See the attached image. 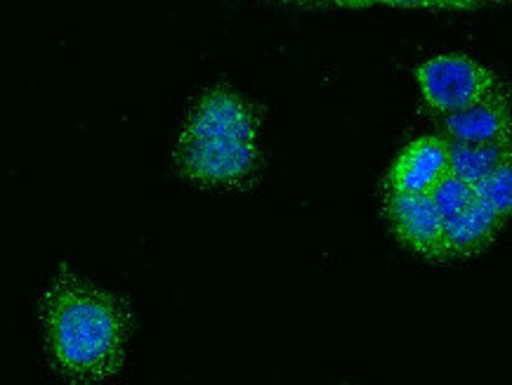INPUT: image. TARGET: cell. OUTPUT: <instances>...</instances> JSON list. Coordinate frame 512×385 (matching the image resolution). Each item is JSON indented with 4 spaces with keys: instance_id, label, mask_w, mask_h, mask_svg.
Here are the masks:
<instances>
[{
    "instance_id": "1",
    "label": "cell",
    "mask_w": 512,
    "mask_h": 385,
    "mask_svg": "<svg viewBox=\"0 0 512 385\" xmlns=\"http://www.w3.org/2000/svg\"><path fill=\"white\" fill-rule=\"evenodd\" d=\"M41 326L52 367L69 381H107L126 364L128 303L69 267H59L43 293Z\"/></svg>"
},
{
    "instance_id": "2",
    "label": "cell",
    "mask_w": 512,
    "mask_h": 385,
    "mask_svg": "<svg viewBox=\"0 0 512 385\" xmlns=\"http://www.w3.org/2000/svg\"><path fill=\"white\" fill-rule=\"evenodd\" d=\"M416 81L425 104L439 116L461 112L503 88L494 71L458 52L437 55L418 64Z\"/></svg>"
},
{
    "instance_id": "3",
    "label": "cell",
    "mask_w": 512,
    "mask_h": 385,
    "mask_svg": "<svg viewBox=\"0 0 512 385\" xmlns=\"http://www.w3.org/2000/svg\"><path fill=\"white\" fill-rule=\"evenodd\" d=\"M175 161L180 173L192 182L206 187H234L251 178L258 166V142L180 137Z\"/></svg>"
},
{
    "instance_id": "4",
    "label": "cell",
    "mask_w": 512,
    "mask_h": 385,
    "mask_svg": "<svg viewBox=\"0 0 512 385\" xmlns=\"http://www.w3.org/2000/svg\"><path fill=\"white\" fill-rule=\"evenodd\" d=\"M180 137L189 140L258 142V121L253 109L232 90L215 88L189 112Z\"/></svg>"
},
{
    "instance_id": "5",
    "label": "cell",
    "mask_w": 512,
    "mask_h": 385,
    "mask_svg": "<svg viewBox=\"0 0 512 385\" xmlns=\"http://www.w3.org/2000/svg\"><path fill=\"white\" fill-rule=\"evenodd\" d=\"M385 211L402 244L430 260H444V215L430 194H404L387 189Z\"/></svg>"
},
{
    "instance_id": "6",
    "label": "cell",
    "mask_w": 512,
    "mask_h": 385,
    "mask_svg": "<svg viewBox=\"0 0 512 385\" xmlns=\"http://www.w3.org/2000/svg\"><path fill=\"white\" fill-rule=\"evenodd\" d=\"M449 173V140L437 135L418 137L397 156L387 175V189L404 194H430Z\"/></svg>"
},
{
    "instance_id": "7",
    "label": "cell",
    "mask_w": 512,
    "mask_h": 385,
    "mask_svg": "<svg viewBox=\"0 0 512 385\" xmlns=\"http://www.w3.org/2000/svg\"><path fill=\"white\" fill-rule=\"evenodd\" d=\"M442 126L446 137L456 142H508L512 140V97L505 93V88H498L496 93L461 112L442 116Z\"/></svg>"
},
{
    "instance_id": "8",
    "label": "cell",
    "mask_w": 512,
    "mask_h": 385,
    "mask_svg": "<svg viewBox=\"0 0 512 385\" xmlns=\"http://www.w3.org/2000/svg\"><path fill=\"white\" fill-rule=\"evenodd\" d=\"M505 220L494 208L475 199L472 204L444 225V260L470 258L484 251L496 239Z\"/></svg>"
},
{
    "instance_id": "9",
    "label": "cell",
    "mask_w": 512,
    "mask_h": 385,
    "mask_svg": "<svg viewBox=\"0 0 512 385\" xmlns=\"http://www.w3.org/2000/svg\"><path fill=\"white\" fill-rule=\"evenodd\" d=\"M449 140V137H446ZM451 173L463 178L470 185H477L494 173L501 163L512 159V140L487 142V145H472V142L449 140Z\"/></svg>"
},
{
    "instance_id": "10",
    "label": "cell",
    "mask_w": 512,
    "mask_h": 385,
    "mask_svg": "<svg viewBox=\"0 0 512 385\" xmlns=\"http://www.w3.org/2000/svg\"><path fill=\"white\" fill-rule=\"evenodd\" d=\"M477 197L494 208L503 220L512 215V159H508L475 185Z\"/></svg>"
},
{
    "instance_id": "11",
    "label": "cell",
    "mask_w": 512,
    "mask_h": 385,
    "mask_svg": "<svg viewBox=\"0 0 512 385\" xmlns=\"http://www.w3.org/2000/svg\"><path fill=\"white\" fill-rule=\"evenodd\" d=\"M430 197L437 204L439 213L444 215V220H449L461 211H465V208L477 199V192H475V185H470V182L458 178V175L449 173L435 189H432Z\"/></svg>"
},
{
    "instance_id": "12",
    "label": "cell",
    "mask_w": 512,
    "mask_h": 385,
    "mask_svg": "<svg viewBox=\"0 0 512 385\" xmlns=\"http://www.w3.org/2000/svg\"><path fill=\"white\" fill-rule=\"evenodd\" d=\"M482 3V0H428V8H439V10H470L475 5Z\"/></svg>"
},
{
    "instance_id": "13",
    "label": "cell",
    "mask_w": 512,
    "mask_h": 385,
    "mask_svg": "<svg viewBox=\"0 0 512 385\" xmlns=\"http://www.w3.org/2000/svg\"><path fill=\"white\" fill-rule=\"evenodd\" d=\"M380 3L395 5V8H428V0H380Z\"/></svg>"
},
{
    "instance_id": "14",
    "label": "cell",
    "mask_w": 512,
    "mask_h": 385,
    "mask_svg": "<svg viewBox=\"0 0 512 385\" xmlns=\"http://www.w3.org/2000/svg\"><path fill=\"white\" fill-rule=\"evenodd\" d=\"M336 3H343L347 8H369V5L380 3V0H336Z\"/></svg>"
},
{
    "instance_id": "15",
    "label": "cell",
    "mask_w": 512,
    "mask_h": 385,
    "mask_svg": "<svg viewBox=\"0 0 512 385\" xmlns=\"http://www.w3.org/2000/svg\"><path fill=\"white\" fill-rule=\"evenodd\" d=\"M482 3H484V0H482Z\"/></svg>"
}]
</instances>
